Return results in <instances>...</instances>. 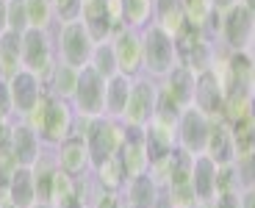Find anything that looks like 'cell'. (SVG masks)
I'll list each match as a JSON object with an SVG mask.
<instances>
[{
	"label": "cell",
	"instance_id": "cell-1",
	"mask_svg": "<svg viewBox=\"0 0 255 208\" xmlns=\"http://www.w3.org/2000/svg\"><path fill=\"white\" fill-rule=\"evenodd\" d=\"M56 64H58V56H56L53 31L28 28V31L22 33V69H31L33 75L42 81V86L47 89Z\"/></svg>",
	"mask_w": 255,
	"mask_h": 208
},
{
	"label": "cell",
	"instance_id": "cell-2",
	"mask_svg": "<svg viewBox=\"0 0 255 208\" xmlns=\"http://www.w3.org/2000/svg\"><path fill=\"white\" fill-rule=\"evenodd\" d=\"M141 42H144V75L164 81L169 72L180 64L175 39L158 25H147L141 31Z\"/></svg>",
	"mask_w": 255,
	"mask_h": 208
},
{
	"label": "cell",
	"instance_id": "cell-3",
	"mask_svg": "<svg viewBox=\"0 0 255 208\" xmlns=\"http://www.w3.org/2000/svg\"><path fill=\"white\" fill-rule=\"evenodd\" d=\"M53 42H56V56L58 61L72 64V67L83 69L92 58L95 50V39L83 28V22H56L53 28Z\"/></svg>",
	"mask_w": 255,
	"mask_h": 208
},
{
	"label": "cell",
	"instance_id": "cell-4",
	"mask_svg": "<svg viewBox=\"0 0 255 208\" xmlns=\"http://www.w3.org/2000/svg\"><path fill=\"white\" fill-rule=\"evenodd\" d=\"M81 22H83V28L92 33L95 42L114 39V33H120L122 28H125V19H122V0H83Z\"/></svg>",
	"mask_w": 255,
	"mask_h": 208
},
{
	"label": "cell",
	"instance_id": "cell-5",
	"mask_svg": "<svg viewBox=\"0 0 255 208\" xmlns=\"http://www.w3.org/2000/svg\"><path fill=\"white\" fill-rule=\"evenodd\" d=\"M83 139H86L89 153L97 164L103 158L120 153L122 142L128 139V125L122 120H117V117H106V114H103V117H92L89 125H86Z\"/></svg>",
	"mask_w": 255,
	"mask_h": 208
},
{
	"label": "cell",
	"instance_id": "cell-6",
	"mask_svg": "<svg viewBox=\"0 0 255 208\" xmlns=\"http://www.w3.org/2000/svg\"><path fill=\"white\" fill-rule=\"evenodd\" d=\"M175 47H178V58L183 67H189L194 75L211 69L214 58H217V44L203 33V28L186 25L183 31L175 36Z\"/></svg>",
	"mask_w": 255,
	"mask_h": 208
},
{
	"label": "cell",
	"instance_id": "cell-7",
	"mask_svg": "<svg viewBox=\"0 0 255 208\" xmlns=\"http://www.w3.org/2000/svg\"><path fill=\"white\" fill-rule=\"evenodd\" d=\"M155 100H158V81L150 75H139L130 83V95H128V106L122 111L120 120L128 128H144L147 122L155 117Z\"/></svg>",
	"mask_w": 255,
	"mask_h": 208
},
{
	"label": "cell",
	"instance_id": "cell-8",
	"mask_svg": "<svg viewBox=\"0 0 255 208\" xmlns=\"http://www.w3.org/2000/svg\"><path fill=\"white\" fill-rule=\"evenodd\" d=\"M222 50H253L255 47V14L244 8L242 3L228 11H222V33L219 44Z\"/></svg>",
	"mask_w": 255,
	"mask_h": 208
},
{
	"label": "cell",
	"instance_id": "cell-9",
	"mask_svg": "<svg viewBox=\"0 0 255 208\" xmlns=\"http://www.w3.org/2000/svg\"><path fill=\"white\" fill-rule=\"evenodd\" d=\"M70 103L75 106V111L81 117H103V108H106V78L86 64L81 69V75H78V86Z\"/></svg>",
	"mask_w": 255,
	"mask_h": 208
},
{
	"label": "cell",
	"instance_id": "cell-10",
	"mask_svg": "<svg viewBox=\"0 0 255 208\" xmlns=\"http://www.w3.org/2000/svg\"><path fill=\"white\" fill-rule=\"evenodd\" d=\"M75 120H78L75 106H72L70 100L53 97L50 111H47V117H45V125H42V131H39V136H42V145L50 147V150H56V147L61 145L64 139H70V136H72Z\"/></svg>",
	"mask_w": 255,
	"mask_h": 208
},
{
	"label": "cell",
	"instance_id": "cell-11",
	"mask_svg": "<svg viewBox=\"0 0 255 208\" xmlns=\"http://www.w3.org/2000/svg\"><path fill=\"white\" fill-rule=\"evenodd\" d=\"M114 53H117V67L122 75L139 78L144 75V42H141V31L133 28H122L114 33Z\"/></svg>",
	"mask_w": 255,
	"mask_h": 208
},
{
	"label": "cell",
	"instance_id": "cell-12",
	"mask_svg": "<svg viewBox=\"0 0 255 208\" xmlns=\"http://www.w3.org/2000/svg\"><path fill=\"white\" fill-rule=\"evenodd\" d=\"M208 131L211 120L203 111H197L194 106L183 108L178 120V147L186 150L189 156H200V153H205V145H208Z\"/></svg>",
	"mask_w": 255,
	"mask_h": 208
},
{
	"label": "cell",
	"instance_id": "cell-13",
	"mask_svg": "<svg viewBox=\"0 0 255 208\" xmlns=\"http://www.w3.org/2000/svg\"><path fill=\"white\" fill-rule=\"evenodd\" d=\"M191 106L203 111L208 120H222V106H225V89L219 78L214 75V69L200 72L194 81V103Z\"/></svg>",
	"mask_w": 255,
	"mask_h": 208
},
{
	"label": "cell",
	"instance_id": "cell-14",
	"mask_svg": "<svg viewBox=\"0 0 255 208\" xmlns=\"http://www.w3.org/2000/svg\"><path fill=\"white\" fill-rule=\"evenodd\" d=\"M56 164H58V170L70 172V175H75V178L89 175L92 167H95V158H92V153H89L86 139H81V136L64 139L61 145L56 147Z\"/></svg>",
	"mask_w": 255,
	"mask_h": 208
},
{
	"label": "cell",
	"instance_id": "cell-15",
	"mask_svg": "<svg viewBox=\"0 0 255 208\" xmlns=\"http://www.w3.org/2000/svg\"><path fill=\"white\" fill-rule=\"evenodd\" d=\"M8 92H11V103H14V117L22 120L47 89L42 86V81L33 75L31 69H19L14 78H8Z\"/></svg>",
	"mask_w": 255,
	"mask_h": 208
},
{
	"label": "cell",
	"instance_id": "cell-16",
	"mask_svg": "<svg viewBox=\"0 0 255 208\" xmlns=\"http://www.w3.org/2000/svg\"><path fill=\"white\" fill-rule=\"evenodd\" d=\"M141 133H144V147L147 156H150V164L158 161L161 156H166V153L178 150V122H166L153 117L141 128Z\"/></svg>",
	"mask_w": 255,
	"mask_h": 208
},
{
	"label": "cell",
	"instance_id": "cell-17",
	"mask_svg": "<svg viewBox=\"0 0 255 208\" xmlns=\"http://www.w3.org/2000/svg\"><path fill=\"white\" fill-rule=\"evenodd\" d=\"M117 158H120L128 181L150 172V156H147V147H144V133H141L139 128H128V139L122 142Z\"/></svg>",
	"mask_w": 255,
	"mask_h": 208
},
{
	"label": "cell",
	"instance_id": "cell-18",
	"mask_svg": "<svg viewBox=\"0 0 255 208\" xmlns=\"http://www.w3.org/2000/svg\"><path fill=\"white\" fill-rule=\"evenodd\" d=\"M45 150L42 136L33 128H28L22 120H14V131H11V156L17 161V167H31L39 158V153Z\"/></svg>",
	"mask_w": 255,
	"mask_h": 208
},
{
	"label": "cell",
	"instance_id": "cell-19",
	"mask_svg": "<svg viewBox=\"0 0 255 208\" xmlns=\"http://www.w3.org/2000/svg\"><path fill=\"white\" fill-rule=\"evenodd\" d=\"M191 186L200 203H214L217 197V161L205 153L191 156Z\"/></svg>",
	"mask_w": 255,
	"mask_h": 208
},
{
	"label": "cell",
	"instance_id": "cell-20",
	"mask_svg": "<svg viewBox=\"0 0 255 208\" xmlns=\"http://www.w3.org/2000/svg\"><path fill=\"white\" fill-rule=\"evenodd\" d=\"M205 156H211L217 161V167L230 164L236 158V147H233V133L225 120H211L208 131V145H205Z\"/></svg>",
	"mask_w": 255,
	"mask_h": 208
},
{
	"label": "cell",
	"instance_id": "cell-21",
	"mask_svg": "<svg viewBox=\"0 0 255 208\" xmlns=\"http://www.w3.org/2000/svg\"><path fill=\"white\" fill-rule=\"evenodd\" d=\"M158 195H161V186L147 172V175H139V178H130L128 181L125 192H122V200L130 208H155Z\"/></svg>",
	"mask_w": 255,
	"mask_h": 208
},
{
	"label": "cell",
	"instance_id": "cell-22",
	"mask_svg": "<svg viewBox=\"0 0 255 208\" xmlns=\"http://www.w3.org/2000/svg\"><path fill=\"white\" fill-rule=\"evenodd\" d=\"M153 25H158L161 31H166L169 36H178L189 19H186V8H183V0H155V8H153Z\"/></svg>",
	"mask_w": 255,
	"mask_h": 208
},
{
	"label": "cell",
	"instance_id": "cell-23",
	"mask_svg": "<svg viewBox=\"0 0 255 208\" xmlns=\"http://www.w3.org/2000/svg\"><path fill=\"white\" fill-rule=\"evenodd\" d=\"M50 206L53 208H70V206H86L81 197V178L70 175L64 170H56L53 178V192H50Z\"/></svg>",
	"mask_w": 255,
	"mask_h": 208
},
{
	"label": "cell",
	"instance_id": "cell-24",
	"mask_svg": "<svg viewBox=\"0 0 255 208\" xmlns=\"http://www.w3.org/2000/svg\"><path fill=\"white\" fill-rule=\"evenodd\" d=\"M92 178L97 181V186L103 192H117V195H122L128 186V175H125V170H122L117 156H109V158H103V161H97L92 167Z\"/></svg>",
	"mask_w": 255,
	"mask_h": 208
},
{
	"label": "cell",
	"instance_id": "cell-25",
	"mask_svg": "<svg viewBox=\"0 0 255 208\" xmlns=\"http://www.w3.org/2000/svg\"><path fill=\"white\" fill-rule=\"evenodd\" d=\"M19 69H22V33L6 31L0 36V75L3 81H8Z\"/></svg>",
	"mask_w": 255,
	"mask_h": 208
},
{
	"label": "cell",
	"instance_id": "cell-26",
	"mask_svg": "<svg viewBox=\"0 0 255 208\" xmlns=\"http://www.w3.org/2000/svg\"><path fill=\"white\" fill-rule=\"evenodd\" d=\"M194 81H197V75H194V72H191L189 67L178 64V67H175L172 72H169V75H166L161 83H164V86L169 89V92H172L175 100H178L180 106L189 108L191 103H194Z\"/></svg>",
	"mask_w": 255,
	"mask_h": 208
},
{
	"label": "cell",
	"instance_id": "cell-27",
	"mask_svg": "<svg viewBox=\"0 0 255 208\" xmlns=\"http://www.w3.org/2000/svg\"><path fill=\"white\" fill-rule=\"evenodd\" d=\"M130 83H133V78L122 75V72L106 81V108H103L106 117H117V120L122 117L128 106V95H130Z\"/></svg>",
	"mask_w": 255,
	"mask_h": 208
},
{
	"label": "cell",
	"instance_id": "cell-28",
	"mask_svg": "<svg viewBox=\"0 0 255 208\" xmlns=\"http://www.w3.org/2000/svg\"><path fill=\"white\" fill-rule=\"evenodd\" d=\"M78 75H81L78 67L58 61L56 69H53V75H50V83H47V92H50L53 97H61V100H72L75 86H78Z\"/></svg>",
	"mask_w": 255,
	"mask_h": 208
},
{
	"label": "cell",
	"instance_id": "cell-29",
	"mask_svg": "<svg viewBox=\"0 0 255 208\" xmlns=\"http://www.w3.org/2000/svg\"><path fill=\"white\" fill-rule=\"evenodd\" d=\"M11 203L17 208H33L36 206V186H33L31 167H17L11 175Z\"/></svg>",
	"mask_w": 255,
	"mask_h": 208
},
{
	"label": "cell",
	"instance_id": "cell-30",
	"mask_svg": "<svg viewBox=\"0 0 255 208\" xmlns=\"http://www.w3.org/2000/svg\"><path fill=\"white\" fill-rule=\"evenodd\" d=\"M153 8H155V0H122L125 28L144 31L147 25H153Z\"/></svg>",
	"mask_w": 255,
	"mask_h": 208
},
{
	"label": "cell",
	"instance_id": "cell-31",
	"mask_svg": "<svg viewBox=\"0 0 255 208\" xmlns=\"http://www.w3.org/2000/svg\"><path fill=\"white\" fill-rule=\"evenodd\" d=\"M89 67L97 69L106 81L114 75H120V67H117V53H114V42L106 39V42H95V50H92Z\"/></svg>",
	"mask_w": 255,
	"mask_h": 208
},
{
	"label": "cell",
	"instance_id": "cell-32",
	"mask_svg": "<svg viewBox=\"0 0 255 208\" xmlns=\"http://www.w3.org/2000/svg\"><path fill=\"white\" fill-rule=\"evenodd\" d=\"M28 11V28H39V31H53L56 28V8L53 0H25Z\"/></svg>",
	"mask_w": 255,
	"mask_h": 208
},
{
	"label": "cell",
	"instance_id": "cell-33",
	"mask_svg": "<svg viewBox=\"0 0 255 208\" xmlns=\"http://www.w3.org/2000/svg\"><path fill=\"white\" fill-rule=\"evenodd\" d=\"M230 133H233L236 156L255 150V120H253V117H242V120H236L233 125H230Z\"/></svg>",
	"mask_w": 255,
	"mask_h": 208
},
{
	"label": "cell",
	"instance_id": "cell-34",
	"mask_svg": "<svg viewBox=\"0 0 255 208\" xmlns=\"http://www.w3.org/2000/svg\"><path fill=\"white\" fill-rule=\"evenodd\" d=\"M242 117H250V95H244V92H228L225 95V106H222V120L228 125H233Z\"/></svg>",
	"mask_w": 255,
	"mask_h": 208
},
{
	"label": "cell",
	"instance_id": "cell-35",
	"mask_svg": "<svg viewBox=\"0 0 255 208\" xmlns=\"http://www.w3.org/2000/svg\"><path fill=\"white\" fill-rule=\"evenodd\" d=\"M183 8H186L189 25H197V28H205V22L211 19V14L217 11L214 0H183Z\"/></svg>",
	"mask_w": 255,
	"mask_h": 208
},
{
	"label": "cell",
	"instance_id": "cell-36",
	"mask_svg": "<svg viewBox=\"0 0 255 208\" xmlns=\"http://www.w3.org/2000/svg\"><path fill=\"white\" fill-rule=\"evenodd\" d=\"M233 167H236V175H239V186L242 189H255V150L236 156Z\"/></svg>",
	"mask_w": 255,
	"mask_h": 208
},
{
	"label": "cell",
	"instance_id": "cell-37",
	"mask_svg": "<svg viewBox=\"0 0 255 208\" xmlns=\"http://www.w3.org/2000/svg\"><path fill=\"white\" fill-rule=\"evenodd\" d=\"M230 192H242L233 161H230V164L217 167V195H230Z\"/></svg>",
	"mask_w": 255,
	"mask_h": 208
},
{
	"label": "cell",
	"instance_id": "cell-38",
	"mask_svg": "<svg viewBox=\"0 0 255 208\" xmlns=\"http://www.w3.org/2000/svg\"><path fill=\"white\" fill-rule=\"evenodd\" d=\"M8 3V31L25 33L28 31V11L25 0H6Z\"/></svg>",
	"mask_w": 255,
	"mask_h": 208
},
{
	"label": "cell",
	"instance_id": "cell-39",
	"mask_svg": "<svg viewBox=\"0 0 255 208\" xmlns=\"http://www.w3.org/2000/svg\"><path fill=\"white\" fill-rule=\"evenodd\" d=\"M58 22H78L83 11V0H53Z\"/></svg>",
	"mask_w": 255,
	"mask_h": 208
},
{
	"label": "cell",
	"instance_id": "cell-40",
	"mask_svg": "<svg viewBox=\"0 0 255 208\" xmlns=\"http://www.w3.org/2000/svg\"><path fill=\"white\" fill-rule=\"evenodd\" d=\"M0 120H17L14 117L11 92H8V81H0Z\"/></svg>",
	"mask_w": 255,
	"mask_h": 208
},
{
	"label": "cell",
	"instance_id": "cell-41",
	"mask_svg": "<svg viewBox=\"0 0 255 208\" xmlns=\"http://www.w3.org/2000/svg\"><path fill=\"white\" fill-rule=\"evenodd\" d=\"M11 131H14V120H0V158L11 156Z\"/></svg>",
	"mask_w": 255,
	"mask_h": 208
},
{
	"label": "cell",
	"instance_id": "cell-42",
	"mask_svg": "<svg viewBox=\"0 0 255 208\" xmlns=\"http://www.w3.org/2000/svg\"><path fill=\"white\" fill-rule=\"evenodd\" d=\"M92 208H125V200L117 192H100V195L92 200Z\"/></svg>",
	"mask_w": 255,
	"mask_h": 208
},
{
	"label": "cell",
	"instance_id": "cell-43",
	"mask_svg": "<svg viewBox=\"0 0 255 208\" xmlns=\"http://www.w3.org/2000/svg\"><path fill=\"white\" fill-rule=\"evenodd\" d=\"M242 192H230V195H217L211 208H242Z\"/></svg>",
	"mask_w": 255,
	"mask_h": 208
},
{
	"label": "cell",
	"instance_id": "cell-44",
	"mask_svg": "<svg viewBox=\"0 0 255 208\" xmlns=\"http://www.w3.org/2000/svg\"><path fill=\"white\" fill-rule=\"evenodd\" d=\"M8 31V3L0 0V36Z\"/></svg>",
	"mask_w": 255,
	"mask_h": 208
},
{
	"label": "cell",
	"instance_id": "cell-45",
	"mask_svg": "<svg viewBox=\"0 0 255 208\" xmlns=\"http://www.w3.org/2000/svg\"><path fill=\"white\" fill-rule=\"evenodd\" d=\"M242 208H255V189H242Z\"/></svg>",
	"mask_w": 255,
	"mask_h": 208
},
{
	"label": "cell",
	"instance_id": "cell-46",
	"mask_svg": "<svg viewBox=\"0 0 255 208\" xmlns=\"http://www.w3.org/2000/svg\"><path fill=\"white\" fill-rule=\"evenodd\" d=\"M242 0H214V6H217V11H228V8L239 6Z\"/></svg>",
	"mask_w": 255,
	"mask_h": 208
},
{
	"label": "cell",
	"instance_id": "cell-47",
	"mask_svg": "<svg viewBox=\"0 0 255 208\" xmlns=\"http://www.w3.org/2000/svg\"><path fill=\"white\" fill-rule=\"evenodd\" d=\"M250 117L255 120V89H253V95H250Z\"/></svg>",
	"mask_w": 255,
	"mask_h": 208
},
{
	"label": "cell",
	"instance_id": "cell-48",
	"mask_svg": "<svg viewBox=\"0 0 255 208\" xmlns=\"http://www.w3.org/2000/svg\"><path fill=\"white\" fill-rule=\"evenodd\" d=\"M242 6H244V8H250V11L255 14V0H242Z\"/></svg>",
	"mask_w": 255,
	"mask_h": 208
},
{
	"label": "cell",
	"instance_id": "cell-49",
	"mask_svg": "<svg viewBox=\"0 0 255 208\" xmlns=\"http://www.w3.org/2000/svg\"><path fill=\"white\" fill-rule=\"evenodd\" d=\"M33 208H53V206H50V203H36Z\"/></svg>",
	"mask_w": 255,
	"mask_h": 208
},
{
	"label": "cell",
	"instance_id": "cell-50",
	"mask_svg": "<svg viewBox=\"0 0 255 208\" xmlns=\"http://www.w3.org/2000/svg\"><path fill=\"white\" fill-rule=\"evenodd\" d=\"M194 208H211V203H197Z\"/></svg>",
	"mask_w": 255,
	"mask_h": 208
},
{
	"label": "cell",
	"instance_id": "cell-51",
	"mask_svg": "<svg viewBox=\"0 0 255 208\" xmlns=\"http://www.w3.org/2000/svg\"><path fill=\"white\" fill-rule=\"evenodd\" d=\"M3 208H17V206H3Z\"/></svg>",
	"mask_w": 255,
	"mask_h": 208
},
{
	"label": "cell",
	"instance_id": "cell-52",
	"mask_svg": "<svg viewBox=\"0 0 255 208\" xmlns=\"http://www.w3.org/2000/svg\"><path fill=\"white\" fill-rule=\"evenodd\" d=\"M253 61H255V47H253Z\"/></svg>",
	"mask_w": 255,
	"mask_h": 208
},
{
	"label": "cell",
	"instance_id": "cell-53",
	"mask_svg": "<svg viewBox=\"0 0 255 208\" xmlns=\"http://www.w3.org/2000/svg\"><path fill=\"white\" fill-rule=\"evenodd\" d=\"M0 81H3V75H0Z\"/></svg>",
	"mask_w": 255,
	"mask_h": 208
},
{
	"label": "cell",
	"instance_id": "cell-54",
	"mask_svg": "<svg viewBox=\"0 0 255 208\" xmlns=\"http://www.w3.org/2000/svg\"><path fill=\"white\" fill-rule=\"evenodd\" d=\"M125 208H130V206H125Z\"/></svg>",
	"mask_w": 255,
	"mask_h": 208
},
{
	"label": "cell",
	"instance_id": "cell-55",
	"mask_svg": "<svg viewBox=\"0 0 255 208\" xmlns=\"http://www.w3.org/2000/svg\"><path fill=\"white\" fill-rule=\"evenodd\" d=\"M89 208H92V206H89Z\"/></svg>",
	"mask_w": 255,
	"mask_h": 208
}]
</instances>
